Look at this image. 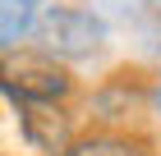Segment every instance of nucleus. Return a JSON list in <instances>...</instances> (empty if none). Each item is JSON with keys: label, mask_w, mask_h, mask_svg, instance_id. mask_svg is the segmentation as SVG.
Instances as JSON below:
<instances>
[{"label": "nucleus", "mask_w": 161, "mask_h": 156, "mask_svg": "<svg viewBox=\"0 0 161 156\" xmlns=\"http://www.w3.org/2000/svg\"><path fill=\"white\" fill-rule=\"evenodd\" d=\"M0 92L9 101H64L69 73L46 51H0Z\"/></svg>", "instance_id": "1"}, {"label": "nucleus", "mask_w": 161, "mask_h": 156, "mask_svg": "<svg viewBox=\"0 0 161 156\" xmlns=\"http://www.w3.org/2000/svg\"><path fill=\"white\" fill-rule=\"evenodd\" d=\"M37 41L46 55L55 60H78V55H92L106 41V28L101 19H92L87 9H69V5H55L37 19Z\"/></svg>", "instance_id": "2"}, {"label": "nucleus", "mask_w": 161, "mask_h": 156, "mask_svg": "<svg viewBox=\"0 0 161 156\" xmlns=\"http://www.w3.org/2000/svg\"><path fill=\"white\" fill-rule=\"evenodd\" d=\"M14 106H19V124L32 147H42V152L69 147V120H64L60 101H14Z\"/></svg>", "instance_id": "3"}, {"label": "nucleus", "mask_w": 161, "mask_h": 156, "mask_svg": "<svg viewBox=\"0 0 161 156\" xmlns=\"http://www.w3.org/2000/svg\"><path fill=\"white\" fill-rule=\"evenodd\" d=\"M37 19H42V0H0V51L32 37Z\"/></svg>", "instance_id": "4"}, {"label": "nucleus", "mask_w": 161, "mask_h": 156, "mask_svg": "<svg viewBox=\"0 0 161 156\" xmlns=\"http://www.w3.org/2000/svg\"><path fill=\"white\" fill-rule=\"evenodd\" d=\"M60 156H147V152L124 138H83V143H69Z\"/></svg>", "instance_id": "5"}]
</instances>
